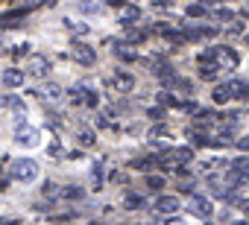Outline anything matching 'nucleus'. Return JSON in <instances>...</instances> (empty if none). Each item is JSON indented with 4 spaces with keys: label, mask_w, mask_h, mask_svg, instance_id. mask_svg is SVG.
<instances>
[{
    "label": "nucleus",
    "mask_w": 249,
    "mask_h": 225,
    "mask_svg": "<svg viewBox=\"0 0 249 225\" xmlns=\"http://www.w3.org/2000/svg\"><path fill=\"white\" fill-rule=\"evenodd\" d=\"M199 62H211V64H214V67H220V70H231V67H237L240 56H237L231 47H226V44H217V47L205 50V56H202Z\"/></svg>",
    "instance_id": "1"
},
{
    "label": "nucleus",
    "mask_w": 249,
    "mask_h": 225,
    "mask_svg": "<svg viewBox=\"0 0 249 225\" xmlns=\"http://www.w3.org/2000/svg\"><path fill=\"white\" fill-rule=\"evenodd\" d=\"M38 141H41V132L36 126H30L27 117H21V111H18V117H15V144L24 146V149H33V146H38Z\"/></svg>",
    "instance_id": "2"
},
{
    "label": "nucleus",
    "mask_w": 249,
    "mask_h": 225,
    "mask_svg": "<svg viewBox=\"0 0 249 225\" xmlns=\"http://www.w3.org/2000/svg\"><path fill=\"white\" fill-rule=\"evenodd\" d=\"M9 178H15V181H21V184L36 181V178H38V161H33V158H15V161L9 164Z\"/></svg>",
    "instance_id": "3"
},
{
    "label": "nucleus",
    "mask_w": 249,
    "mask_h": 225,
    "mask_svg": "<svg viewBox=\"0 0 249 225\" xmlns=\"http://www.w3.org/2000/svg\"><path fill=\"white\" fill-rule=\"evenodd\" d=\"M194 158V149L191 146H167L164 152H161V158H159V164L161 167H185L188 161Z\"/></svg>",
    "instance_id": "4"
},
{
    "label": "nucleus",
    "mask_w": 249,
    "mask_h": 225,
    "mask_svg": "<svg viewBox=\"0 0 249 225\" xmlns=\"http://www.w3.org/2000/svg\"><path fill=\"white\" fill-rule=\"evenodd\" d=\"M249 181V158H234L229 164V173H226V184L229 187H240Z\"/></svg>",
    "instance_id": "5"
},
{
    "label": "nucleus",
    "mask_w": 249,
    "mask_h": 225,
    "mask_svg": "<svg viewBox=\"0 0 249 225\" xmlns=\"http://www.w3.org/2000/svg\"><path fill=\"white\" fill-rule=\"evenodd\" d=\"M185 208H188V213H194L196 219H211V213H214L211 199H208V196H202V193H194V196L185 202Z\"/></svg>",
    "instance_id": "6"
},
{
    "label": "nucleus",
    "mask_w": 249,
    "mask_h": 225,
    "mask_svg": "<svg viewBox=\"0 0 249 225\" xmlns=\"http://www.w3.org/2000/svg\"><path fill=\"white\" fill-rule=\"evenodd\" d=\"M71 102H73V105H88V108H94V105L100 102V94H97L94 88H88L85 82H79V85L71 88Z\"/></svg>",
    "instance_id": "7"
},
{
    "label": "nucleus",
    "mask_w": 249,
    "mask_h": 225,
    "mask_svg": "<svg viewBox=\"0 0 249 225\" xmlns=\"http://www.w3.org/2000/svg\"><path fill=\"white\" fill-rule=\"evenodd\" d=\"M71 59H73L76 64H82V67H91V64L97 62V53H94L88 44H73V47H71Z\"/></svg>",
    "instance_id": "8"
},
{
    "label": "nucleus",
    "mask_w": 249,
    "mask_h": 225,
    "mask_svg": "<svg viewBox=\"0 0 249 225\" xmlns=\"http://www.w3.org/2000/svg\"><path fill=\"white\" fill-rule=\"evenodd\" d=\"M111 88L117 94H129L135 88V76L129 70H117V73H111Z\"/></svg>",
    "instance_id": "9"
},
{
    "label": "nucleus",
    "mask_w": 249,
    "mask_h": 225,
    "mask_svg": "<svg viewBox=\"0 0 249 225\" xmlns=\"http://www.w3.org/2000/svg\"><path fill=\"white\" fill-rule=\"evenodd\" d=\"M111 53H114L117 59H123V62H135V59H138V50H135L132 41H114V44H111Z\"/></svg>",
    "instance_id": "10"
},
{
    "label": "nucleus",
    "mask_w": 249,
    "mask_h": 225,
    "mask_svg": "<svg viewBox=\"0 0 249 225\" xmlns=\"http://www.w3.org/2000/svg\"><path fill=\"white\" fill-rule=\"evenodd\" d=\"M0 85H3V88H9V91L21 88V85H24V70H18V67H9V70H3V73H0Z\"/></svg>",
    "instance_id": "11"
},
{
    "label": "nucleus",
    "mask_w": 249,
    "mask_h": 225,
    "mask_svg": "<svg viewBox=\"0 0 249 225\" xmlns=\"http://www.w3.org/2000/svg\"><path fill=\"white\" fill-rule=\"evenodd\" d=\"M141 15H144V9H141V6H132V3H126V6L117 9V21L126 24V27L135 24V21H141Z\"/></svg>",
    "instance_id": "12"
},
{
    "label": "nucleus",
    "mask_w": 249,
    "mask_h": 225,
    "mask_svg": "<svg viewBox=\"0 0 249 225\" xmlns=\"http://www.w3.org/2000/svg\"><path fill=\"white\" fill-rule=\"evenodd\" d=\"M47 73H50V62L44 56H30V76L47 79Z\"/></svg>",
    "instance_id": "13"
},
{
    "label": "nucleus",
    "mask_w": 249,
    "mask_h": 225,
    "mask_svg": "<svg viewBox=\"0 0 249 225\" xmlns=\"http://www.w3.org/2000/svg\"><path fill=\"white\" fill-rule=\"evenodd\" d=\"M179 208H182V202H179L176 196H159V199H156V210L164 213V216H173Z\"/></svg>",
    "instance_id": "14"
},
{
    "label": "nucleus",
    "mask_w": 249,
    "mask_h": 225,
    "mask_svg": "<svg viewBox=\"0 0 249 225\" xmlns=\"http://www.w3.org/2000/svg\"><path fill=\"white\" fill-rule=\"evenodd\" d=\"M76 9L82 15H103L106 12V0H79Z\"/></svg>",
    "instance_id": "15"
},
{
    "label": "nucleus",
    "mask_w": 249,
    "mask_h": 225,
    "mask_svg": "<svg viewBox=\"0 0 249 225\" xmlns=\"http://www.w3.org/2000/svg\"><path fill=\"white\" fill-rule=\"evenodd\" d=\"M41 96H44V99H50V102H59V99L65 96V88H62V85H56V82H47V85L41 88Z\"/></svg>",
    "instance_id": "16"
},
{
    "label": "nucleus",
    "mask_w": 249,
    "mask_h": 225,
    "mask_svg": "<svg viewBox=\"0 0 249 225\" xmlns=\"http://www.w3.org/2000/svg\"><path fill=\"white\" fill-rule=\"evenodd\" d=\"M65 27H68V32H71L73 38H79V41H82V38H88V32H91V30H88V24H79V21H71V18L65 21Z\"/></svg>",
    "instance_id": "17"
},
{
    "label": "nucleus",
    "mask_w": 249,
    "mask_h": 225,
    "mask_svg": "<svg viewBox=\"0 0 249 225\" xmlns=\"http://www.w3.org/2000/svg\"><path fill=\"white\" fill-rule=\"evenodd\" d=\"M59 190H62L59 196H62V199H68V202H71V199L76 202V199H82V196H85V190H82L79 184H65V187H59Z\"/></svg>",
    "instance_id": "18"
},
{
    "label": "nucleus",
    "mask_w": 249,
    "mask_h": 225,
    "mask_svg": "<svg viewBox=\"0 0 249 225\" xmlns=\"http://www.w3.org/2000/svg\"><path fill=\"white\" fill-rule=\"evenodd\" d=\"M185 15H188V18H205V15H211V9H208L205 3H199V0H196V3L185 6Z\"/></svg>",
    "instance_id": "19"
},
{
    "label": "nucleus",
    "mask_w": 249,
    "mask_h": 225,
    "mask_svg": "<svg viewBox=\"0 0 249 225\" xmlns=\"http://www.w3.org/2000/svg\"><path fill=\"white\" fill-rule=\"evenodd\" d=\"M217 70H220V67H214L211 62H199V76H202L205 82H214V79H217Z\"/></svg>",
    "instance_id": "20"
},
{
    "label": "nucleus",
    "mask_w": 249,
    "mask_h": 225,
    "mask_svg": "<svg viewBox=\"0 0 249 225\" xmlns=\"http://www.w3.org/2000/svg\"><path fill=\"white\" fill-rule=\"evenodd\" d=\"M0 108H12V111H21L24 102L15 96V94H6V96H0Z\"/></svg>",
    "instance_id": "21"
},
{
    "label": "nucleus",
    "mask_w": 249,
    "mask_h": 225,
    "mask_svg": "<svg viewBox=\"0 0 249 225\" xmlns=\"http://www.w3.org/2000/svg\"><path fill=\"white\" fill-rule=\"evenodd\" d=\"M211 99H214L217 105H226V102L231 99V94H229V88H226V85H220V88H214V94H211Z\"/></svg>",
    "instance_id": "22"
},
{
    "label": "nucleus",
    "mask_w": 249,
    "mask_h": 225,
    "mask_svg": "<svg viewBox=\"0 0 249 225\" xmlns=\"http://www.w3.org/2000/svg\"><path fill=\"white\" fill-rule=\"evenodd\" d=\"M123 205L132 208V210H138V208H144V205H147V199H144V196H138V193H129L126 199H123Z\"/></svg>",
    "instance_id": "23"
},
{
    "label": "nucleus",
    "mask_w": 249,
    "mask_h": 225,
    "mask_svg": "<svg viewBox=\"0 0 249 225\" xmlns=\"http://www.w3.org/2000/svg\"><path fill=\"white\" fill-rule=\"evenodd\" d=\"M226 32H229V35H240V32H243V21H234V18H231V24L226 27Z\"/></svg>",
    "instance_id": "24"
},
{
    "label": "nucleus",
    "mask_w": 249,
    "mask_h": 225,
    "mask_svg": "<svg viewBox=\"0 0 249 225\" xmlns=\"http://www.w3.org/2000/svg\"><path fill=\"white\" fill-rule=\"evenodd\" d=\"M214 18H217V21H231L234 12H231V9H214Z\"/></svg>",
    "instance_id": "25"
},
{
    "label": "nucleus",
    "mask_w": 249,
    "mask_h": 225,
    "mask_svg": "<svg viewBox=\"0 0 249 225\" xmlns=\"http://www.w3.org/2000/svg\"><path fill=\"white\" fill-rule=\"evenodd\" d=\"M91 181H94V187H100V184H103V167H100V164L91 170Z\"/></svg>",
    "instance_id": "26"
},
{
    "label": "nucleus",
    "mask_w": 249,
    "mask_h": 225,
    "mask_svg": "<svg viewBox=\"0 0 249 225\" xmlns=\"http://www.w3.org/2000/svg\"><path fill=\"white\" fill-rule=\"evenodd\" d=\"M147 187L161 190V187H164V178H161V176H150V178H147Z\"/></svg>",
    "instance_id": "27"
},
{
    "label": "nucleus",
    "mask_w": 249,
    "mask_h": 225,
    "mask_svg": "<svg viewBox=\"0 0 249 225\" xmlns=\"http://www.w3.org/2000/svg\"><path fill=\"white\" fill-rule=\"evenodd\" d=\"M79 144H82V146H91V144H94V135H91V132H82V135H79Z\"/></svg>",
    "instance_id": "28"
},
{
    "label": "nucleus",
    "mask_w": 249,
    "mask_h": 225,
    "mask_svg": "<svg viewBox=\"0 0 249 225\" xmlns=\"http://www.w3.org/2000/svg\"><path fill=\"white\" fill-rule=\"evenodd\" d=\"M237 149L240 152H249V135L246 138H237Z\"/></svg>",
    "instance_id": "29"
},
{
    "label": "nucleus",
    "mask_w": 249,
    "mask_h": 225,
    "mask_svg": "<svg viewBox=\"0 0 249 225\" xmlns=\"http://www.w3.org/2000/svg\"><path fill=\"white\" fill-rule=\"evenodd\" d=\"M106 6H114V9H120V6H126V0H106Z\"/></svg>",
    "instance_id": "30"
},
{
    "label": "nucleus",
    "mask_w": 249,
    "mask_h": 225,
    "mask_svg": "<svg viewBox=\"0 0 249 225\" xmlns=\"http://www.w3.org/2000/svg\"><path fill=\"white\" fill-rule=\"evenodd\" d=\"M164 225H185V222H179V219H173V222H164Z\"/></svg>",
    "instance_id": "31"
},
{
    "label": "nucleus",
    "mask_w": 249,
    "mask_h": 225,
    "mask_svg": "<svg viewBox=\"0 0 249 225\" xmlns=\"http://www.w3.org/2000/svg\"><path fill=\"white\" fill-rule=\"evenodd\" d=\"M234 225H249V222H234Z\"/></svg>",
    "instance_id": "32"
},
{
    "label": "nucleus",
    "mask_w": 249,
    "mask_h": 225,
    "mask_svg": "<svg viewBox=\"0 0 249 225\" xmlns=\"http://www.w3.org/2000/svg\"><path fill=\"white\" fill-rule=\"evenodd\" d=\"M246 12H249V3H246Z\"/></svg>",
    "instance_id": "33"
}]
</instances>
